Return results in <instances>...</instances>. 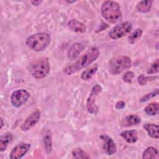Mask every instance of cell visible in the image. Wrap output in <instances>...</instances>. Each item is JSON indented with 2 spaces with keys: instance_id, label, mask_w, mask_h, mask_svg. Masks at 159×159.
<instances>
[{
  "instance_id": "ac0fdd59",
  "label": "cell",
  "mask_w": 159,
  "mask_h": 159,
  "mask_svg": "<svg viewBox=\"0 0 159 159\" xmlns=\"http://www.w3.org/2000/svg\"><path fill=\"white\" fill-rule=\"evenodd\" d=\"M12 135L11 133H6L1 136L0 138V151L4 152L7 148L8 144L12 141Z\"/></svg>"
},
{
  "instance_id": "cb8c5ba5",
  "label": "cell",
  "mask_w": 159,
  "mask_h": 159,
  "mask_svg": "<svg viewBox=\"0 0 159 159\" xmlns=\"http://www.w3.org/2000/svg\"><path fill=\"white\" fill-rule=\"evenodd\" d=\"M72 155L75 158H89L90 157L81 148H76L72 152Z\"/></svg>"
},
{
  "instance_id": "9c48e42d",
  "label": "cell",
  "mask_w": 159,
  "mask_h": 159,
  "mask_svg": "<svg viewBox=\"0 0 159 159\" xmlns=\"http://www.w3.org/2000/svg\"><path fill=\"white\" fill-rule=\"evenodd\" d=\"M40 117V112L37 109L32 112L24 121L20 125V129L23 131H27L33 127L39 120Z\"/></svg>"
},
{
  "instance_id": "d6986e66",
  "label": "cell",
  "mask_w": 159,
  "mask_h": 159,
  "mask_svg": "<svg viewBox=\"0 0 159 159\" xmlns=\"http://www.w3.org/2000/svg\"><path fill=\"white\" fill-rule=\"evenodd\" d=\"M98 69V66L97 64H95L94 65L92 66L89 68L86 69L82 73L81 76V79L83 80H88L91 79L93 77V76L96 73Z\"/></svg>"
},
{
  "instance_id": "4dcf8cb0",
  "label": "cell",
  "mask_w": 159,
  "mask_h": 159,
  "mask_svg": "<svg viewBox=\"0 0 159 159\" xmlns=\"http://www.w3.org/2000/svg\"><path fill=\"white\" fill-rule=\"evenodd\" d=\"M3 120H2V118H1V129H2V127H3Z\"/></svg>"
},
{
  "instance_id": "8992f818",
  "label": "cell",
  "mask_w": 159,
  "mask_h": 159,
  "mask_svg": "<svg viewBox=\"0 0 159 159\" xmlns=\"http://www.w3.org/2000/svg\"><path fill=\"white\" fill-rule=\"evenodd\" d=\"M132 28V24L128 21L121 22L114 26L109 33V37L112 39H120L129 34Z\"/></svg>"
},
{
  "instance_id": "e0dca14e",
  "label": "cell",
  "mask_w": 159,
  "mask_h": 159,
  "mask_svg": "<svg viewBox=\"0 0 159 159\" xmlns=\"http://www.w3.org/2000/svg\"><path fill=\"white\" fill-rule=\"evenodd\" d=\"M142 158L143 159L158 158V152L155 148L153 147H147L143 152Z\"/></svg>"
},
{
  "instance_id": "30bf717a",
  "label": "cell",
  "mask_w": 159,
  "mask_h": 159,
  "mask_svg": "<svg viewBox=\"0 0 159 159\" xmlns=\"http://www.w3.org/2000/svg\"><path fill=\"white\" fill-rule=\"evenodd\" d=\"M30 144L28 143H20L16 145L11 150L9 158L11 159H18L24 157L29 151Z\"/></svg>"
},
{
  "instance_id": "2e32d148",
  "label": "cell",
  "mask_w": 159,
  "mask_h": 159,
  "mask_svg": "<svg viewBox=\"0 0 159 159\" xmlns=\"http://www.w3.org/2000/svg\"><path fill=\"white\" fill-rule=\"evenodd\" d=\"M143 128L147 132L149 136L152 138L158 139V125L152 123H147L143 125Z\"/></svg>"
},
{
  "instance_id": "44dd1931",
  "label": "cell",
  "mask_w": 159,
  "mask_h": 159,
  "mask_svg": "<svg viewBox=\"0 0 159 159\" xmlns=\"http://www.w3.org/2000/svg\"><path fill=\"white\" fill-rule=\"evenodd\" d=\"M144 111L149 116H155L158 113V104L157 102H151L145 108Z\"/></svg>"
},
{
  "instance_id": "9a60e30c",
  "label": "cell",
  "mask_w": 159,
  "mask_h": 159,
  "mask_svg": "<svg viewBox=\"0 0 159 159\" xmlns=\"http://www.w3.org/2000/svg\"><path fill=\"white\" fill-rule=\"evenodd\" d=\"M120 136L128 143H133L137 141L138 135L135 130H125L120 133Z\"/></svg>"
},
{
  "instance_id": "8fae6325",
  "label": "cell",
  "mask_w": 159,
  "mask_h": 159,
  "mask_svg": "<svg viewBox=\"0 0 159 159\" xmlns=\"http://www.w3.org/2000/svg\"><path fill=\"white\" fill-rule=\"evenodd\" d=\"M100 138L103 141V148L105 152L109 155H112L116 152V145L111 137L107 135H101Z\"/></svg>"
},
{
  "instance_id": "ba28073f",
  "label": "cell",
  "mask_w": 159,
  "mask_h": 159,
  "mask_svg": "<svg viewBox=\"0 0 159 159\" xmlns=\"http://www.w3.org/2000/svg\"><path fill=\"white\" fill-rule=\"evenodd\" d=\"M30 96L29 93L25 89H20L14 91L11 96V102L13 106L19 107L26 103Z\"/></svg>"
},
{
  "instance_id": "6da1fadb",
  "label": "cell",
  "mask_w": 159,
  "mask_h": 159,
  "mask_svg": "<svg viewBox=\"0 0 159 159\" xmlns=\"http://www.w3.org/2000/svg\"><path fill=\"white\" fill-rule=\"evenodd\" d=\"M99 53V50L97 47H93L90 48L75 63L67 65L63 70L64 73L67 75L76 73L94 61L98 58Z\"/></svg>"
},
{
  "instance_id": "277c9868",
  "label": "cell",
  "mask_w": 159,
  "mask_h": 159,
  "mask_svg": "<svg viewBox=\"0 0 159 159\" xmlns=\"http://www.w3.org/2000/svg\"><path fill=\"white\" fill-rule=\"evenodd\" d=\"M28 70L36 79L45 77L50 71V63L48 58H41L32 61L28 66Z\"/></svg>"
},
{
  "instance_id": "4316f807",
  "label": "cell",
  "mask_w": 159,
  "mask_h": 159,
  "mask_svg": "<svg viewBox=\"0 0 159 159\" xmlns=\"http://www.w3.org/2000/svg\"><path fill=\"white\" fill-rule=\"evenodd\" d=\"M134 77V73L132 71H127L122 75V78L124 82L127 83H130Z\"/></svg>"
},
{
  "instance_id": "f546056e",
  "label": "cell",
  "mask_w": 159,
  "mask_h": 159,
  "mask_svg": "<svg viewBox=\"0 0 159 159\" xmlns=\"http://www.w3.org/2000/svg\"><path fill=\"white\" fill-rule=\"evenodd\" d=\"M42 2V1H32L30 2L34 6H39Z\"/></svg>"
},
{
  "instance_id": "83f0119b",
  "label": "cell",
  "mask_w": 159,
  "mask_h": 159,
  "mask_svg": "<svg viewBox=\"0 0 159 159\" xmlns=\"http://www.w3.org/2000/svg\"><path fill=\"white\" fill-rule=\"evenodd\" d=\"M158 59L154 61L150 66V68L147 71L148 74H153L158 73Z\"/></svg>"
},
{
  "instance_id": "4fadbf2b",
  "label": "cell",
  "mask_w": 159,
  "mask_h": 159,
  "mask_svg": "<svg viewBox=\"0 0 159 159\" xmlns=\"http://www.w3.org/2000/svg\"><path fill=\"white\" fill-rule=\"evenodd\" d=\"M43 141L46 152L49 154L52 150V135L50 129H46L43 135Z\"/></svg>"
},
{
  "instance_id": "484cf974",
  "label": "cell",
  "mask_w": 159,
  "mask_h": 159,
  "mask_svg": "<svg viewBox=\"0 0 159 159\" xmlns=\"http://www.w3.org/2000/svg\"><path fill=\"white\" fill-rule=\"evenodd\" d=\"M156 78L154 76H145L143 75H141L138 77V83L140 85H145L148 81L153 80Z\"/></svg>"
},
{
  "instance_id": "7c38bea8",
  "label": "cell",
  "mask_w": 159,
  "mask_h": 159,
  "mask_svg": "<svg viewBox=\"0 0 159 159\" xmlns=\"http://www.w3.org/2000/svg\"><path fill=\"white\" fill-rule=\"evenodd\" d=\"M84 46L83 43L76 42L73 43L68 50L67 57L70 60H75L83 52Z\"/></svg>"
},
{
  "instance_id": "3957f363",
  "label": "cell",
  "mask_w": 159,
  "mask_h": 159,
  "mask_svg": "<svg viewBox=\"0 0 159 159\" xmlns=\"http://www.w3.org/2000/svg\"><path fill=\"white\" fill-rule=\"evenodd\" d=\"M50 40L51 38L48 34L41 32L28 37L25 40V43L32 50L41 52L44 50L49 45Z\"/></svg>"
},
{
  "instance_id": "f1b7e54d",
  "label": "cell",
  "mask_w": 159,
  "mask_h": 159,
  "mask_svg": "<svg viewBox=\"0 0 159 159\" xmlns=\"http://www.w3.org/2000/svg\"><path fill=\"white\" fill-rule=\"evenodd\" d=\"M125 104L123 101H119L116 103V108L117 109H122L123 108L125 107Z\"/></svg>"
},
{
  "instance_id": "ffe728a7",
  "label": "cell",
  "mask_w": 159,
  "mask_h": 159,
  "mask_svg": "<svg viewBox=\"0 0 159 159\" xmlns=\"http://www.w3.org/2000/svg\"><path fill=\"white\" fill-rule=\"evenodd\" d=\"M153 1L150 0L140 1L137 5V9L138 11L143 13L148 12L150 10Z\"/></svg>"
},
{
  "instance_id": "603a6c76",
  "label": "cell",
  "mask_w": 159,
  "mask_h": 159,
  "mask_svg": "<svg viewBox=\"0 0 159 159\" xmlns=\"http://www.w3.org/2000/svg\"><path fill=\"white\" fill-rule=\"evenodd\" d=\"M142 34V30L140 28H137L128 37V41L132 44L141 37Z\"/></svg>"
},
{
  "instance_id": "7a4b0ae2",
  "label": "cell",
  "mask_w": 159,
  "mask_h": 159,
  "mask_svg": "<svg viewBox=\"0 0 159 159\" xmlns=\"http://www.w3.org/2000/svg\"><path fill=\"white\" fill-rule=\"evenodd\" d=\"M102 17L111 23H116L122 19V16L119 4L112 1H106L102 4Z\"/></svg>"
},
{
  "instance_id": "52a82bcc",
  "label": "cell",
  "mask_w": 159,
  "mask_h": 159,
  "mask_svg": "<svg viewBox=\"0 0 159 159\" xmlns=\"http://www.w3.org/2000/svg\"><path fill=\"white\" fill-rule=\"evenodd\" d=\"M102 87L99 84H95L91 89V93L86 101V108L88 111L91 114H96L98 107L96 105V99L98 94L102 91Z\"/></svg>"
},
{
  "instance_id": "5b68a950",
  "label": "cell",
  "mask_w": 159,
  "mask_h": 159,
  "mask_svg": "<svg viewBox=\"0 0 159 159\" xmlns=\"http://www.w3.org/2000/svg\"><path fill=\"white\" fill-rule=\"evenodd\" d=\"M131 60L127 56H118L112 58L108 65V69L110 73L112 75H118L129 69L131 66Z\"/></svg>"
},
{
  "instance_id": "d4e9b609",
  "label": "cell",
  "mask_w": 159,
  "mask_h": 159,
  "mask_svg": "<svg viewBox=\"0 0 159 159\" xmlns=\"http://www.w3.org/2000/svg\"><path fill=\"white\" fill-rule=\"evenodd\" d=\"M158 94V89H156L155 91H153L151 93H148V94H145V96H143L142 98H141V99H140V102H146V101H148L149 99L153 98V97L156 96Z\"/></svg>"
},
{
  "instance_id": "5bb4252c",
  "label": "cell",
  "mask_w": 159,
  "mask_h": 159,
  "mask_svg": "<svg viewBox=\"0 0 159 159\" xmlns=\"http://www.w3.org/2000/svg\"><path fill=\"white\" fill-rule=\"evenodd\" d=\"M68 27L75 32H84L86 27L84 24L78 20L77 19H71L68 23Z\"/></svg>"
},
{
  "instance_id": "7402d4cb",
  "label": "cell",
  "mask_w": 159,
  "mask_h": 159,
  "mask_svg": "<svg viewBox=\"0 0 159 159\" xmlns=\"http://www.w3.org/2000/svg\"><path fill=\"white\" fill-rule=\"evenodd\" d=\"M125 124L127 126L135 125L140 123V118L136 115H129L125 117L124 119Z\"/></svg>"
}]
</instances>
